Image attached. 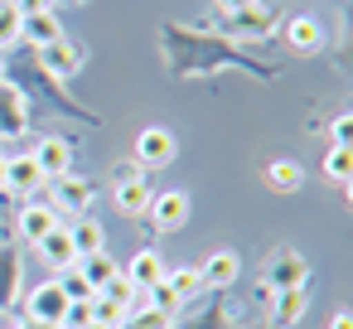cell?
Masks as SVG:
<instances>
[{"label": "cell", "instance_id": "obj_1", "mask_svg": "<svg viewBox=\"0 0 353 329\" xmlns=\"http://www.w3.org/2000/svg\"><path fill=\"white\" fill-rule=\"evenodd\" d=\"M68 305H73V300L59 290V281H44V286H34V290H30L25 315H30L34 324H54V329H59V324H63V315H68Z\"/></svg>", "mask_w": 353, "mask_h": 329}, {"label": "cell", "instance_id": "obj_2", "mask_svg": "<svg viewBox=\"0 0 353 329\" xmlns=\"http://www.w3.org/2000/svg\"><path fill=\"white\" fill-rule=\"evenodd\" d=\"M174 131H165V126H145L141 136H136V170H160V165H170L174 160Z\"/></svg>", "mask_w": 353, "mask_h": 329}, {"label": "cell", "instance_id": "obj_3", "mask_svg": "<svg viewBox=\"0 0 353 329\" xmlns=\"http://www.w3.org/2000/svg\"><path fill=\"white\" fill-rule=\"evenodd\" d=\"M150 228L155 232H174L189 223V194L184 189H165V194H150Z\"/></svg>", "mask_w": 353, "mask_h": 329}, {"label": "cell", "instance_id": "obj_4", "mask_svg": "<svg viewBox=\"0 0 353 329\" xmlns=\"http://www.w3.org/2000/svg\"><path fill=\"white\" fill-rule=\"evenodd\" d=\"M83 63H88V49L73 44V39H54L49 49H39V68L54 73V78H73Z\"/></svg>", "mask_w": 353, "mask_h": 329}, {"label": "cell", "instance_id": "obj_5", "mask_svg": "<svg viewBox=\"0 0 353 329\" xmlns=\"http://www.w3.org/2000/svg\"><path fill=\"white\" fill-rule=\"evenodd\" d=\"M30 155H34V165H39L44 179H59V175H68V165H73V141H63V136H44Z\"/></svg>", "mask_w": 353, "mask_h": 329}, {"label": "cell", "instance_id": "obj_6", "mask_svg": "<svg viewBox=\"0 0 353 329\" xmlns=\"http://www.w3.org/2000/svg\"><path fill=\"white\" fill-rule=\"evenodd\" d=\"M92 199H97V189L88 179H78V175H59L54 179V208L59 213H88Z\"/></svg>", "mask_w": 353, "mask_h": 329}, {"label": "cell", "instance_id": "obj_7", "mask_svg": "<svg viewBox=\"0 0 353 329\" xmlns=\"http://www.w3.org/2000/svg\"><path fill=\"white\" fill-rule=\"evenodd\" d=\"M305 281H310V261L300 252H276L271 257V276H266L271 290H300Z\"/></svg>", "mask_w": 353, "mask_h": 329}, {"label": "cell", "instance_id": "obj_8", "mask_svg": "<svg viewBox=\"0 0 353 329\" xmlns=\"http://www.w3.org/2000/svg\"><path fill=\"white\" fill-rule=\"evenodd\" d=\"M117 208L121 213H145L150 208V184L141 179V170H117Z\"/></svg>", "mask_w": 353, "mask_h": 329}, {"label": "cell", "instance_id": "obj_9", "mask_svg": "<svg viewBox=\"0 0 353 329\" xmlns=\"http://www.w3.org/2000/svg\"><path fill=\"white\" fill-rule=\"evenodd\" d=\"M54 228H63V213H59L54 203H25V208H20V237H25V242H39V237H49Z\"/></svg>", "mask_w": 353, "mask_h": 329}, {"label": "cell", "instance_id": "obj_10", "mask_svg": "<svg viewBox=\"0 0 353 329\" xmlns=\"http://www.w3.org/2000/svg\"><path fill=\"white\" fill-rule=\"evenodd\" d=\"M30 126V107H25V92L0 83V136H25Z\"/></svg>", "mask_w": 353, "mask_h": 329}, {"label": "cell", "instance_id": "obj_11", "mask_svg": "<svg viewBox=\"0 0 353 329\" xmlns=\"http://www.w3.org/2000/svg\"><path fill=\"white\" fill-rule=\"evenodd\" d=\"M121 276H126V281H131L136 290H150L155 281H165V257L145 247V252H136V257H131V261L121 266Z\"/></svg>", "mask_w": 353, "mask_h": 329}, {"label": "cell", "instance_id": "obj_12", "mask_svg": "<svg viewBox=\"0 0 353 329\" xmlns=\"http://www.w3.org/2000/svg\"><path fill=\"white\" fill-rule=\"evenodd\" d=\"M199 276H203V286H213V290H228V286L242 276V257L223 247V252H213V257L199 266Z\"/></svg>", "mask_w": 353, "mask_h": 329}, {"label": "cell", "instance_id": "obj_13", "mask_svg": "<svg viewBox=\"0 0 353 329\" xmlns=\"http://www.w3.org/2000/svg\"><path fill=\"white\" fill-rule=\"evenodd\" d=\"M285 39H290V49H300V54H319V49H324V25H319L314 15H295V20L285 25Z\"/></svg>", "mask_w": 353, "mask_h": 329}, {"label": "cell", "instance_id": "obj_14", "mask_svg": "<svg viewBox=\"0 0 353 329\" xmlns=\"http://www.w3.org/2000/svg\"><path fill=\"white\" fill-rule=\"evenodd\" d=\"M39 184H44V175H39L34 155H15V160H6V189H10V194H34Z\"/></svg>", "mask_w": 353, "mask_h": 329}, {"label": "cell", "instance_id": "obj_15", "mask_svg": "<svg viewBox=\"0 0 353 329\" xmlns=\"http://www.w3.org/2000/svg\"><path fill=\"white\" fill-rule=\"evenodd\" d=\"M63 228H68V242H73V252H78V257H92V252H102V247H107L102 223H97V218H88V213H83L78 223H63Z\"/></svg>", "mask_w": 353, "mask_h": 329}, {"label": "cell", "instance_id": "obj_16", "mask_svg": "<svg viewBox=\"0 0 353 329\" xmlns=\"http://www.w3.org/2000/svg\"><path fill=\"white\" fill-rule=\"evenodd\" d=\"M34 247H39V257H44L54 271H63V266H73V261H78V252H73V242H68V228H54V232H49V237H39Z\"/></svg>", "mask_w": 353, "mask_h": 329}, {"label": "cell", "instance_id": "obj_17", "mask_svg": "<svg viewBox=\"0 0 353 329\" xmlns=\"http://www.w3.org/2000/svg\"><path fill=\"white\" fill-rule=\"evenodd\" d=\"M20 34H25L34 49H49L54 39H63V25H59V15H25V20H20Z\"/></svg>", "mask_w": 353, "mask_h": 329}, {"label": "cell", "instance_id": "obj_18", "mask_svg": "<svg viewBox=\"0 0 353 329\" xmlns=\"http://www.w3.org/2000/svg\"><path fill=\"white\" fill-rule=\"evenodd\" d=\"M73 266H78V271H83V281H88V286H92V290H102V286H107V281H112V276H117V271H121V266H117V261H112V257H107V252H92V257H78V261H73Z\"/></svg>", "mask_w": 353, "mask_h": 329}, {"label": "cell", "instance_id": "obj_19", "mask_svg": "<svg viewBox=\"0 0 353 329\" xmlns=\"http://www.w3.org/2000/svg\"><path fill=\"white\" fill-rule=\"evenodd\" d=\"M305 305H310V300H305V286H300V290H281V295H276V310H271V329H290V324L305 315Z\"/></svg>", "mask_w": 353, "mask_h": 329}, {"label": "cell", "instance_id": "obj_20", "mask_svg": "<svg viewBox=\"0 0 353 329\" xmlns=\"http://www.w3.org/2000/svg\"><path fill=\"white\" fill-rule=\"evenodd\" d=\"M266 184H271L276 194H295V189L305 184V170H300L295 160H271V165H266Z\"/></svg>", "mask_w": 353, "mask_h": 329}, {"label": "cell", "instance_id": "obj_21", "mask_svg": "<svg viewBox=\"0 0 353 329\" xmlns=\"http://www.w3.org/2000/svg\"><path fill=\"white\" fill-rule=\"evenodd\" d=\"M165 286L179 295V305L184 300H194L199 290H203V276H199V266H174V271H165Z\"/></svg>", "mask_w": 353, "mask_h": 329}, {"label": "cell", "instance_id": "obj_22", "mask_svg": "<svg viewBox=\"0 0 353 329\" xmlns=\"http://www.w3.org/2000/svg\"><path fill=\"white\" fill-rule=\"evenodd\" d=\"M266 25H271V10H261V6H252V10H237V15L228 20V30H232V34H247V39L266 34Z\"/></svg>", "mask_w": 353, "mask_h": 329}, {"label": "cell", "instance_id": "obj_23", "mask_svg": "<svg viewBox=\"0 0 353 329\" xmlns=\"http://www.w3.org/2000/svg\"><path fill=\"white\" fill-rule=\"evenodd\" d=\"M54 281H59V290H63L68 300H92V295H97V290H92V286L83 281V271H78V266H63V271H59Z\"/></svg>", "mask_w": 353, "mask_h": 329}, {"label": "cell", "instance_id": "obj_24", "mask_svg": "<svg viewBox=\"0 0 353 329\" xmlns=\"http://www.w3.org/2000/svg\"><path fill=\"white\" fill-rule=\"evenodd\" d=\"M92 319H97V324H107V329H121V324H126V305L92 295Z\"/></svg>", "mask_w": 353, "mask_h": 329}, {"label": "cell", "instance_id": "obj_25", "mask_svg": "<svg viewBox=\"0 0 353 329\" xmlns=\"http://www.w3.org/2000/svg\"><path fill=\"white\" fill-rule=\"evenodd\" d=\"M97 295H102V300H117V305H126V310H131V300H136V286H131V281L117 271V276H112V281H107Z\"/></svg>", "mask_w": 353, "mask_h": 329}, {"label": "cell", "instance_id": "obj_26", "mask_svg": "<svg viewBox=\"0 0 353 329\" xmlns=\"http://www.w3.org/2000/svg\"><path fill=\"white\" fill-rule=\"evenodd\" d=\"M324 175H329L334 184H348V146H334V150L324 155Z\"/></svg>", "mask_w": 353, "mask_h": 329}, {"label": "cell", "instance_id": "obj_27", "mask_svg": "<svg viewBox=\"0 0 353 329\" xmlns=\"http://www.w3.org/2000/svg\"><path fill=\"white\" fill-rule=\"evenodd\" d=\"M20 39V10L15 6H0V44Z\"/></svg>", "mask_w": 353, "mask_h": 329}, {"label": "cell", "instance_id": "obj_28", "mask_svg": "<svg viewBox=\"0 0 353 329\" xmlns=\"http://www.w3.org/2000/svg\"><path fill=\"white\" fill-rule=\"evenodd\" d=\"M88 319H92V300H73V305H68V315H63V324H59V329H83V324H88Z\"/></svg>", "mask_w": 353, "mask_h": 329}, {"label": "cell", "instance_id": "obj_29", "mask_svg": "<svg viewBox=\"0 0 353 329\" xmlns=\"http://www.w3.org/2000/svg\"><path fill=\"white\" fill-rule=\"evenodd\" d=\"M54 6H59V0H15L20 20H25V15H54Z\"/></svg>", "mask_w": 353, "mask_h": 329}, {"label": "cell", "instance_id": "obj_30", "mask_svg": "<svg viewBox=\"0 0 353 329\" xmlns=\"http://www.w3.org/2000/svg\"><path fill=\"white\" fill-rule=\"evenodd\" d=\"M348 136H353V121L339 117V121H334V146H348Z\"/></svg>", "mask_w": 353, "mask_h": 329}, {"label": "cell", "instance_id": "obj_31", "mask_svg": "<svg viewBox=\"0 0 353 329\" xmlns=\"http://www.w3.org/2000/svg\"><path fill=\"white\" fill-rule=\"evenodd\" d=\"M218 6H223L228 15H237V10H252V6H261V0H218Z\"/></svg>", "mask_w": 353, "mask_h": 329}, {"label": "cell", "instance_id": "obj_32", "mask_svg": "<svg viewBox=\"0 0 353 329\" xmlns=\"http://www.w3.org/2000/svg\"><path fill=\"white\" fill-rule=\"evenodd\" d=\"M329 329H353V319H348V310H339V315L329 319Z\"/></svg>", "mask_w": 353, "mask_h": 329}, {"label": "cell", "instance_id": "obj_33", "mask_svg": "<svg viewBox=\"0 0 353 329\" xmlns=\"http://www.w3.org/2000/svg\"><path fill=\"white\" fill-rule=\"evenodd\" d=\"M0 189H6V155H0Z\"/></svg>", "mask_w": 353, "mask_h": 329}, {"label": "cell", "instance_id": "obj_34", "mask_svg": "<svg viewBox=\"0 0 353 329\" xmlns=\"http://www.w3.org/2000/svg\"><path fill=\"white\" fill-rule=\"evenodd\" d=\"M83 329H107V324H97V319H88V324H83Z\"/></svg>", "mask_w": 353, "mask_h": 329}, {"label": "cell", "instance_id": "obj_35", "mask_svg": "<svg viewBox=\"0 0 353 329\" xmlns=\"http://www.w3.org/2000/svg\"><path fill=\"white\" fill-rule=\"evenodd\" d=\"M25 329H54V324H34V319H30V324H25Z\"/></svg>", "mask_w": 353, "mask_h": 329}, {"label": "cell", "instance_id": "obj_36", "mask_svg": "<svg viewBox=\"0 0 353 329\" xmlns=\"http://www.w3.org/2000/svg\"><path fill=\"white\" fill-rule=\"evenodd\" d=\"M0 83H6V63H0Z\"/></svg>", "mask_w": 353, "mask_h": 329}]
</instances>
